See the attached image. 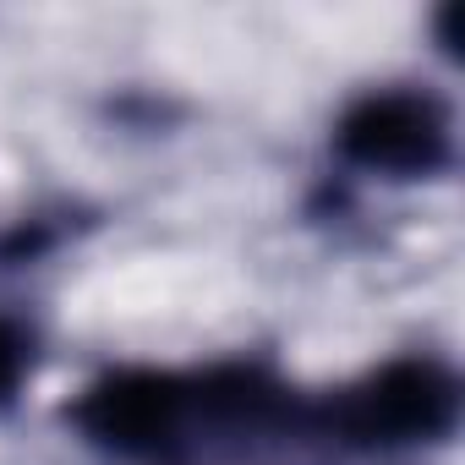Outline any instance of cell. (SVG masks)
<instances>
[{"label":"cell","mask_w":465,"mask_h":465,"mask_svg":"<svg viewBox=\"0 0 465 465\" xmlns=\"http://www.w3.org/2000/svg\"><path fill=\"white\" fill-rule=\"evenodd\" d=\"M454 416H460L454 372L432 356H394L372 367L329 411L334 432L356 449H416L443 438Z\"/></svg>","instance_id":"obj_1"},{"label":"cell","mask_w":465,"mask_h":465,"mask_svg":"<svg viewBox=\"0 0 465 465\" xmlns=\"http://www.w3.org/2000/svg\"><path fill=\"white\" fill-rule=\"evenodd\" d=\"M23 378H28V340L17 323L0 318V405L23 389Z\"/></svg>","instance_id":"obj_4"},{"label":"cell","mask_w":465,"mask_h":465,"mask_svg":"<svg viewBox=\"0 0 465 465\" xmlns=\"http://www.w3.org/2000/svg\"><path fill=\"white\" fill-rule=\"evenodd\" d=\"M197 416L192 378L159 367H121L77 400V427L115 454H153Z\"/></svg>","instance_id":"obj_3"},{"label":"cell","mask_w":465,"mask_h":465,"mask_svg":"<svg viewBox=\"0 0 465 465\" xmlns=\"http://www.w3.org/2000/svg\"><path fill=\"white\" fill-rule=\"evenodd\" d=\"M454 132L449 110L427 88H372L351 99L334 121V153L383 181H416L449 164Z\"/></svg>","instance_id":"obj_2"}]
</instances>
